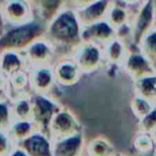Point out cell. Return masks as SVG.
<instances>
[{
  "label": "cell",
  "instance_id": "6da1fadb",
  "mask_svg": "<svg viewBox=\"0 0 156 156\" xmlns=\"http://www.w3.org/2000/svg\"><path fill=\"white\" fill-rule=\"evenodd\" d=\"M83 26L73 7H65L48 24L45 38L55 49L73 50L82 43Z\"/></svg>",
  "mask_w": 156,
  "mask_h": 156
},
{
  "label": "cell",
  "instance_id": "7a4b0ae2",
  "mask_svg": "<svg viewBox=\"0 0 156 156\" xmlns=\"http://www.w3.org/2000/svg\"><path fill=\"white\" fill-rule=\"evenodd\" d=\"M46 24L33 18L17 26H7L0 34V51H24L33 41L45 35Z\"/></svg>",
  "mask_w": 156,
  "mask_h": 156
},
{
  "label": "cell",
  "instance_id": "3957f363",
  "mask_svg": "<svg viewBox=\"0 0 156 156\" xmlns=\"http://www.w3.org/2000/svg\"><path fill=\"white\" fill-rule=\"evenodd\" d=\"M156 26V11L154 0H141L134 16H132V43L138 46L141 38Z\"/></svg>",
  "mask_w": 156,
  "mask_h": 156
},
{
  "label": "cell",
  "instance_id": "277c9868",
  "mask_svg": "<svg viewBox=\"0 0 156 156\" xmlns=\"http://www.w3.org/2000/svg\"><path fill=\"white\" fill-rule=\"evenodd\" d=\"M74 61L78 65L80 71H91L96 68V66L101 62L104 54V46L89 43V41H82L76 49H74Z\"/></svg>",
  "mask_w": 156,
  "mask_h": 156
},
{
  "label": "cell",
  "instance_id": "5b68a950",
  "mask_svg": "<svg viewBox=\"0 0 156 156\" xmlns=\"http://www.w3.org/2000/svg\"><path fill=\"white\" fill-rule=\"evenodd\" d=\"M2 15L6 26H17L34 18L28 0H2Z\"/></svg>",
  "mask_w": 156,
  "mask_h": 156
},
{
  "label": "cell",
  "instance_id": "8992f818",
  "mask_svg": "<svg viewBox=\"0 0 156 156\" xmlns=\"http://www.w3.org/2000/svg\"><path fill=\"white\" fill-rule=\"evenodd\" d=\"M113 38H116V28L107 20L85 26L82 30V41L95 43L101 46H105Z\"/></svg>",
  "mask_w": 156,
  "mask_h": 156
},
{
  "label": "cell",
  "instance_id": "52a82bcc",
  "mask_svg": "<svg viewBox=\"0 0 156 156\" xmlns=\"http://www.w3.org/2000/svg\"><path fill=\"white\" fill-rule=\"evenodd\" d=\"M112 2L113 0H94L87 6H83L80 9H74V10L78 15V18L82 26L85 27L91 23L106 20L108 9Z\"/></svg>",
  "mask_w": 156,
  "mask_h": 156
},
{
  "label": "cell",
  "instance_id": "ba28073f",
  "mask_svg": "<svg viewBox=\"0 0 156 156\" xmlns=\"http://www.w3.org/2000/svg\"><path fill=\"white\" fill-rule=\"evenodd\" d=\"M54 51H55V48L52 46V44L45 37H41L35 41H33L23 52H24L26 60H28L33 65L44 66L50 62L54 55Z\"/></svg>",
  "mask_w": 156,
  "mask_h": 156
},
{
  "label": "cell",
  "instance_id": "9c48e42d",
  "mask_svg": "<svg viewBox=\"0 0 156 156\" xmlns=\"http://www.w3.org/2000/svg\"><path fill=\"white\" fill-rule=\"evenodd\" d=\"M34 18L48 24L56 15L67 7V0H28Z\"/></svg>",
  "mask_w": 156,
  "mask_h": 156
},
{
  "label": "cell",
  "instance_id": "30bf717a",
  "mask_svg": "<svg viewBox=\"0 0 156 156\" xmlns=\"http://www.w3.org/2000/svg\"><path fill=\"white\" fill-rule=\"evenodd\" d=\"M124 61L127 69L135 77L141 78L151 74L154 71V62L147 56H145L140 50L139 52L127 55Z\"/></svg>",
  "mask_w": 156,
  "mask_h": 156
},
{
  "label": "cell",
  "instance_id": "8fae6325",
  "mask_svg": "<svg viewBox=\"0 0 156 156\" xmlns=\"http://www.w3.org/2000/svg\"><path fill=\"white\" fill-rule=\"evenodd\" d=\"M106 20L116 29L122 27V26L129 24L130 21H132V16H130V12H129V6L123 4L119 0H117V1L113 0V2L111 4V6L108 9Z\"/></svg>",
  "mask_w": 156,
  "mask_h": 156
},
{
  "label": "cell",
  "instance_id": "7c38bea8",
  "mask_svg": "<svg viewBox=\"0 0 156 156\" xmlns=\"http://www.w3.org/2000/svg\"><path fill=\"white\" fill-rule=\"evenodd\" d=\"M26 57H22L20 51H2L0 57V68L9 74H15L21 71Z\"/></svg>",
  "mask_w": 156,
  "mask_h": 156
},
{
  "label": "cell",
  "instance_id": "4fadbf2b",
  "mask_svg": "<svg viewBox=\"0 0 156 156\" xmlns=\"http://www.w3.org/2000/svg\"><path fill=\"white\" fill-rule=\"evenodd\" d=\"M23 146L30 156H54L49 143L41 135H32L23 140Z\"/></svg>",
  "mask_w": 156,
  "mask_h": 156
},
{
  "label": "cell",
  "instance_id": "5bb4252c",
  "mask_svg": "<svg viewBox=\"0 0 156 156\" xmlns=\"http://www.w3.org/2000/svg\"><path fill=\"white\" fill-rule=\"evenodd\" d=\"M74 127V121L68 113H60L52 119V133L61 139L72 136Z\"/></svg>",
  "mask_w": 156,
  "mask_h": 156
},
{
  "label": "cell",
  "instance_id": "9a60e30c",
  "mask_svg": "<svg viewBox=\"0 0 156 156\" xmlns=\"http://www.w3.org/2000/svg\"><path fill=\"white\" fill-rule=\"evenodd\" d=\"M78 72H79V67L76 63V61H62L60 62L56 68L54 74L56 76V78L65 84H71L73 83L77 77H78Z\"/></svg>",
  "mask_w": 156,
  "mask_h": 156
},
{
  "label": "cell",
  "instance_id": "2e32d148",
  "mask_svg": "<svg viewBox=\"0 0 156 156\" xmlns=\"http://www.w3.org/2000/svg\"><path fill=\"white\" fill-rule=\"evenodd\" d=\"M54 105L46 100L45 98H37L34 101V107H33V115L35 116V119L41 123L44 128H48V123L51 119V115L54 112Z\"/></svg>",
  "mask_w": 156,
  "mask_h": 156
},
{
  "label": "cell",
  "instance_id": "e0dca14e",
  "mask_svg": "<svg viewBox=\"0 0 156 156\" xmlns=\"http://www.w3.org/2000/svg\"><path fill=\"white\" fill-rule=\"evenodd\" d=\"M104 54L106 58L110 60L111 62H119L122 60H126L127 54H126L124 40L118 37L113 38L104 46Z\"/></svg>",
  "mask_w": 156,
  "mask_h": 156
},
{
  "label": "cell",
  "instance_id": "ac0fdd59",
  "mask_svg": "<svg viewBox=\"0 0 156 156\" xmlns=\"http://www.w3.org/2000/svg\"><path fill=\"white\" fill-rule=\"evenodd\" d=\"M79 145H80V136L78 135L63 138L56 145L52 155L54 156H76L77 151L79 150Z\"/></svg>",
  "mask_w": 156,
  "mask_h": 156
},
{
  "label": "cell",
  "instance_id": "d6986e66",
  "mask_svg": "<svg viewBox=\"0 0 156 156\" xmlns=\"http://www.w3.org/2000/svg\"><path fill=\"white\" fill-rule=\"evenodd\" d=\"M138 48L151 61L156 60V26L141 38Z\"/></svg>",
  "mask_w": 156,
  "mask_h": 156
},
{
  "label": "cell",
  "instance_id": "ffe728a7",
  "mask_svg": "<svg viewBox=\"0 0 156 156\" xmlns=\"http://www.w3.org/2000/svg\"><path fill=\"white\" fill-rule=\"evenodd\" d=\"M55 74L48 67V65L44 66H37L35 72L33 73V84L39 90H45L48 87L52 84V77Z\"/></svg>",
  "mask_w": 156,
  "mask_h": 156
},
{
  "label": "cell",
  "instance_id": "44dd1931",
  "mask_svg": "<svg viewBox=\"0 0 156 156\" xmlns=\"http://www.w3.org/2000/svg\"><path fill=\"white\" fill-rule=\"evenodd\" d=\"M139 89L140 95L146 100L156 99V77L155 76H145L139 78Z\"/></svg>",
  "mask_w": 156,
  "mask_h": 156
},
{
  "label": "cell",
  "instance_id": "7402d4cb",
  "mask_svg": "<svg viewBox=\"0 0 156 156\" xmlns=\"http://www.w3.org/2000/svg\"><path fill=\"white\" fill-rule=\"evenodd\" d=\"M30 132V124L28 122H18L13 126V135L17 139H26Z\"/></svg>",
  "mask_w": 156,
  "mask_h": 156
},
{
  "label": "cell",
  "instance_id": "603a6c76",
  "mask_svg": "<svg viewBox=\"0 0 156 156\" xmlns=\"http://www.w3.org/2000/svg\"><path fill=\"white\" fill-rule=\"evenodd\" d=\"M134 110L138 115L140 116H145L150 112V105H149V100L144 99L143 96L136 98L134 101Z\"/></svg>",
  "mask_w": 156,
  "mask_h": 156
},
{
  "label": "cell",
  "instance_id": "cb8c5ba5",
  "mask_svg": "<svg viewBox=\"0 0 156 156\" xmlns=\"http://www.w3.org/2000/svg\"><path fill=\"white\" fill-rule=\"evenodd\" d=\"M143 127L145 130H151L156 127V110L155 111H150L147 115L144 116L143 122H141Z\"/></svg>",
  "mask_w": 156,
  "mask_h": 156
},
{
  "label": "cell",
  "instance_id": "d4e9b609",
  "mask_svg": "<svg viewBox=\"0 0 156 156\" xmlns=\"http://www.w3.org/2000/svg\"><path fill=\"white\" fill-rule=\"evenodd\" d=\"M107 151H108V147L101 141H96L91 146V155L94 156H106Z\"/></svg>",
  "mask_w": 156,
  "mask_h": 156
},
{
  "label": "cell",
  "instance_id": "484cf974",
  "mask_svg": "<svg viewBox=\"0 0 156 156\" xmlns=\"http://www.w3.org/2000/svg\"><path fill=\"white\" fill-rule=\"evenodd\" d=\"M29 112H30V107H29V105H28L26 101L20 102V104L17 105V107H16V113H17V116L21 117L22 119L27 118L28 115H29Z\"/></svg>",
  "mask_w": 156,
  "mask_h": 156
},
{
  "label": "cell",
  "instance_id": "4316f807",
  "mask_svg": "<svg viewBox=\"0 0 156 156\" xmlns=\"http://www.w3.org/2000/svg\"><path fill=\"white\" fill-rule=\"evenodd\" d=\"M94 0H67V5L73 9H80L83 6H87L88 4L93 2Z\"/></svg>",
  "mask_w": 156,
  "mask_h": 156
},
{
  "label": "cell",
  "instance_id": "83f0119b",
  "mask_svg": "<svg viewBox=\"0 0 156 156\" xmlns=\"http://www.w3.org/2000/svg\"><path fill=\"white\" fill-rule=\"evenodd\" d=\"M7 119H9L7 107L4 104H0V127H2L4 124H6Z\"/></svg>",
  "mask_w": 156,
  "mask_h": 156
},
{
  "label": "cell",
  "instance_id": "f1b7e54d",
  "mask_svg": "<svg viewBox=\"0 0 156 156\" xmlns=\"http://www.w3.org/2000/svg\"><path fill=\"white\" fill-rule=\"evenodd\" d=\"M6 27H7V26H6L4 15H2V1H0V34H2V32L5 30Z\"/></svg>",
  "mask_w": 156,
  "mask_h": 156
},
{
  "label": "cell",
  "instance_id": "f546056e",
  "mask_svg": "<svg viewBox=\"0 0 156 156\" xmlns=\"http://www.w3.org/2000/svg\"><path fill=\"white\" fill-rule=\"evenodd\" d=\"M6 147H7L6 136H4V135L0 133V155L5 154V151H6Z\"/></svg>",
  "mask_w": 156,
  "mask_h": 156
},
{
  "label": "cell",
  "instance_id": "4dcf8cb0",
  "mask_svg": "<svg viewBox=\"0 0 156 156\" xmlns=\"http://www.w3.org/2000/svg\"><path fill=\"white\" fill-rule=\"evenodd\" d=\"M119 1H122L123 4H126L128 6H134V5H139V2L141 0H119Z\"/></svg>",
  "mask_w": 156,
  "mask_h": 156
},
{
  "label": "cell",
  "instance_id": "1f68e13d",
  "mask_svg": "<svg viewBox=\"0 0 156 156\" xmlns=\"http://www.w3.org/2000/svg\"><path fill=\"white\" fill-rule=\"evenodd\" d=\"M12 156H28V155H26L23 151H16V152H15Z\"/></svg>",
  "mask_w": 156,
  "mask_h": 156
},
{
  "label": "cell",
  "instance_id": "d6a6232c",
  "mask_svg": "<svg viewBox=\"0 0 156 156\" xmlns=\"http://www.w3.org/2000/svg\"><path fill=\"white\" fill-rule=\"evenodd\" d=\"M154 5H155V11H156V0H154Z\"/></svg>",
  "mask_w": 156,
  "mask_h": 156
},
{
  "label": "cell",
  "instance_id": "836d02e7",
  "mask_svg": "<svg viewBox=\"0 0 156 156\" xmlns=\"http://www.w3.org/2000/svg\"><path fill=\"white\" fill-rule=\"evenodd\" d=\"M0 57H1V51H0Z\"/></svg>",
  "mask_w": 156,
  "mask_h": 156
},
{
  "label": "cell",
  "instance_id": "e575fe53",
  "mask_svg": "<svg viewBox=\"0 0 156 156\" xmlns=\"http://www.w3.org/2000/svg\"><path fill=\"white\" fill-rule=\"evenodd\" d=\"M155 134H156V132H155Z\"/></svg>",
  "mask_w": 156,
  "mask_h": 156
}]
</instances>
